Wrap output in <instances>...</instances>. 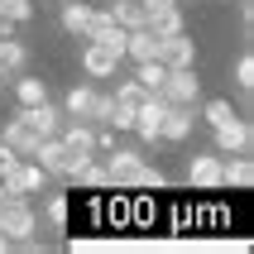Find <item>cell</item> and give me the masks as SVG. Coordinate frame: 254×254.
<instances>
[{
  "instance_id": "cell-3",
  "label": "cell",
  "mask_w": 254,
  "mask_h": 254,
  "mask_svg": "<svg viewBox=\"0 0 254 254\" xmlns=\"http://www.w3.org/2000/svg\"><path fill=\"white\" fill-rule=\"evenodd\" d=\"M211 149L216 154H254V125H250V115H230L226 125H216L211 129Z\"/></svg>"
},
{
  "instance_id": "cell-8",
  "label": "cell",
  "mask_w": 254,
  "mask_h": 254,
  "mask_svg": "<svg viewBox=\"0 0 254 254\" xmlns=\"http://www.w3.org/2000/svg\"><path fill=\"white\" fill-rule=\"evenodd\" d=\"M77 63H82V72H86V77H96V82H101V77H115L125 58H120V53H111L106 43L86 39V43H82V58H77Z\"/></svg>"
},
{
  "instance_id": "cell-6",
  "label": "cell",
  "mask_w": 254,
  "mask_h": 254,
  "mask_svg": "<svg viewBox=\"0 0 254 254\" xmlns=\"http://www.w3.org/2000/svg\"><path fill=\"white\" fill-rule=\"evenodd\" d=\"M24 158H34V163H39L53 183H67V149H63V139H58V134H43V139L34 144Z\"/></svg>"
},
{
  "instance_id": "cell-36",
  "label": "cell",
  "mask_w": 254,
  "mask_h": 254,
  "mask_svg": "<svg viewBox=\"0 0 254 254\" xmlns=\"http://www.w3.org/2000/svg\"><path fill=\"white\" fill-rule=\"evenodd\" d=\"M0 77H10V72H5V67H0Z\"/></svg>"
},
{
  "instance_id": "cell-20",
  "label": "cell",
  "mask_w": 254,
  "mask_h": 254,
  "mask_svg": "<svg viewBox=\"0 0 254 254\" xmlns=\"http://www.w3.org/2000/svg\"><path fill=\"white\" fill-rule=\"evenodd\" d=\"M72 183H77V187H86V192H101V187H111V178H106V163L86 158L82 168H72Z\"/></svg>"
},
{
  "instance_id": "cell-11",
  "label": "cell",
  "mask_w": 254,
  "mask_h": 254,
  "mask_svg": "<svg viewBox=\"0 0 254 254\" xmlns=\"http://www.w3.org/2000/svg\"><path fill=\"white\" fill-rule=\"evenodd\" d=\"M163 111H168V101L149 91V96H144V106L134 111V125H129L134 134H139V144H158V120H163Z\"/></svg>"
},
{
  "instance_id": "cell-16",
  "label": "cell",
  "mask_w": 254,
  "mask_h": 254,
  "mask_svg": "<svg viewBox=\"0 0 254 254\" xmlns=\"http://www.w3.org/2000/svg\"><path fill=\"white\" fill-rule=\"evenodd\" d=\"M91 106H96V86L91 82H77L63 96V115H77V120H91Z\"/></svg>"
},
{
  "instance_id": "cell-4",
  "label": "cell",
  "mask_w": 254,
  "mask_h": 254,
  "mask_svg": "<svg viewBox=\"0 0 254 254\" xmlns=\"http://www.w3.org/2000/svg\"><path fill=\"white\" fill-rule=\"evenodd\" d=\"M144 168V149L139 144H125V149H106V178L111 187H134Z\"/></svg>"
},
{
  "instance_id": "cell-32",
  "label": "cell",
  "mask_w": 254,
  "mask_h": 254,
  "mask_svg": "<svg viewBox=\"0 0 254 254\" xmlns=\"http://www.w3.org/2000/svg\"><path fill=\"white\" fill-rule=\"evenodd\" d=\"M106 149H115V129H111V125L96 129V154H106Z\"/></svg>"
},
{
  "instance_id": "cell-2",
  "label": "cell",
  "mask_w": 254,
  "mask_h": 254,
  "mask_svg": "<svg viewBox=\"0 0 254 254\" xmlns=\"http://www.w3.org/2000/svg\"><path fill=\"white\" fill-rule=\"evenodd\" d=\"M0 230H5L10 245L39 235V211H34V201L29 197H0Z\"/></svg>"
},
{
  "instance_id": "cell-5",
  "label": "cell",
  "mask_w": 254,
  "mask_h": 254,
  "mask_svg": "<svg viewBox=\"0 0 254 254\" xmlns=\"http://www.w3.org/2000/svg\"><path fill=\"white\" fill-rule=\"evenodd\" d=\"M158 96L168 101V106H197L201 101V77H197V63L192 67H168V82Z\"/></svg>"
},
{
  "instance_id": "cell-10",
  "label": "cell",
  "mask_w": 254,
  "mask_h": 254,
  "mask_svg": "<svg viewBox=\"0 0 254 254\" xmlns=\"http://www.w3.org/2000/svg\"><path fill=\"white\" fill-rule=\"evenodd\" d=\"M158 63H163V67H192V63H197V43L187 39V29L158 39Z\"/></svg>"
},
{
  "instance_id": "cell-17",
  "label": "cell",
  "mask_w": 254,
  "mask_h": 254,
  "mask_svg": "<svg viewBox=\"0 0 254 254\" xmlns=\"http://www.w3.org/2000/svg\"><path fill=\"white\" fill-rule=\"evenodd\" d=\"M91 14H96V5H86V0H63V29H67V34H77V39L86 34Z\"/></svg>"
},
{
  "instance_id": "cell-29",
  "label": "cell",
  "mask_w": 254,
  "mask_h": 254,
  "mask_svg": "<svg viewBox=\"0 0 254 254\" xmlns=\"http://www.w3.org/2000/svg\"><path fill=\"white\" fill-rule=\"evenodd\" d=\"M134 187H154V192H158V187H168V178H163L158 168H149V163H144V168H139V183H134Z\"/></svg>"
},
{
  "instance_id": "cell-22",
  "label": "cell",
  "mask_w": 254,
  "mask_h": 254,
  "mask_svg": "<svg viewBox=\"0 0 254 254\" xmlns=\"http://www.w3.org/2000/svg\"><path fill=\"white\" fill-rule=\"evenodd\" d=\"M0 67H5V72H24L29 67V53H24V43L14 39V34L0 39Z\"/></svg>"
},
{
  "instance_id": "cell-35",
  "label": "cell",
  "mask_w": 254,
  "mask_h": 254,
  "mask_svg": "<svg viewBox=\"0 0 254 254\" xmlns=\"http://www.w3.org/2000/svg\"><path fill=\"white\" fill-rule=\"evenodd\" d=\"M0 91H5V77H0Z\"/></svg>"
},
{
  "instance_id": "cell-30",
  "label": "cell",
  "mask_w": 254,
  "mask_h": 254,
  "mask_svg": "<svg viewBox=\"0 0 254 254\" xmlns=\"http://www.w3.org/2000/svg\"><path fill=\"white\" fill-rule=\"evenodd\" d=\"M134 125V111H125V106H115V115H111V129H129Z\"/></svg>"
},
{
  "instance_id": "cell-26",
  "label": "cell",
  "mask_w": 254,
  "mask_h": 254,
  "mask_svg": "<svg viewBox=\"0 0 254 254\" xmlns=\"http://www.w3.org/2000/svg\"><path fill=\"white\" fill-rule=\"evenodd\" d=\"M0 14L14 19V24H24V19H34V0H0Z\"/></svg>"
},
{
  "instance_id": "cell-31",
  "label": "cell",
  "mask_w": 254,
  "mask_h": 254,
  "mask_svg": "<svg viewBox=\"0 0 254 254\" xmlns=\"http://www.w3.org/2000/svg\"><path fill=\"white\" fill-rule=\"evenodd\" d=\"M19 158H24V154H14L10 144L0 139V173H5V168H14V163H19Z\"/></svg>"
},
{
  "instance_id": "cell-9",
  "label": "cell",
  "mask_w": 254,
  "mask_h": 254,
  "mask_svg": "<svg viewBox=\"0 0 254 254\" xmlns=\"http://www.w3.org/2000/svg\"><path fill=\"white\" fill-rule=\"evenodd\" d=\"M187 183L197 187V192H216V187H221V154H216V149L192 154L187 158Z\"/></svg>"
},
{
  "instance_id": "cell-15",
  "label": "cell",
  "mask_w": 254,
  "mask_h": 254,
  "mask_svg": "<svg viewBox=\"0 0 254 254\" xmlns=\"http://www.w3.org/2000/svg\"><path fill=\"white\" fill-rule=\"evenodd\" d=\"M125 58L129 63H149V58H158V34H149V29H129L125 34Z\"/></svg>"
},
{
  "instance_id": "cell-1",
  "label": "cell",
  "mask_w": 254,
  "mask_h": 254,
  "mask_svg": "<svg viewBox=\"0 0 254 254\" xmlns=\"http://www.w3.org/2000/svg\"><path fill=\"white\" fill-rule=\"evenodd\" d=\"M58 139H63V149H67V183H72V168H82L86 158H96V125L67 115L63 129H58Z\"/></svg>"
},
{
  "instance_id": "cell-19",
  "label": "cell",
  "mask_w": 254,
  "mask_h": 254,
  "mask_svg": "<svg viewBox=\"0 0 254 254\" xmlns=\"http://www.w3.org/2000/svg\"><path fill=\"white\" fill-rule=\"evenodd\" d=\"M134 82L144 86V91H163V82H168V67L158 63V58H149V63H134Z\"/></svg>"
},
{
  "instance_id": "cell-12",
  "label": "cell",
  "mask_w": 254,
  "mask_h": 254,
  "mask_svg": "<svg viewBox=\"0 0 254 254\" xmlns=\"http://www.w3.org/2000/svg\"><path fill=\"white\" fill-rule=\"evenodd\" d=\"M0 139L10 144L14 154H29V149H34V144L43 139V134H39L34 125H29V115H24V111H14L10 120H5V129H0Z\"/></svg>"
},
{
  "instance_id": "cell-21",
  "label": "cell",
  "mask_w": 254,
  "mask_h": 254,
  "mask_svg": "<svg viewBox=\"0 0 254 254\" xmlns=\"http://www.w3.org/2000/svg\"><path fill=\"white\" fill-rule=\"evenodd\" d=\"M115 77H120V72H115ZM115 106H125V111H139L144 106V96H149V91H144L139 82H134V77H120V82H115Z\"/></svg>"
},
{
  "instance_id": "cell-7",
  "label": "cell",
  "mask_w": 254,
  "mask_h": 254,
  "mask_svg": "<svg viewBox=\"0 0 254 254\" xmlns=\"http://www.w3.org/2000/svg\"><path fill=\"white\" fill-rule=\"evenodd\" d=\"M197 125V106H168L158 120V144H187Z\"/></svg>"
},
{
  "instance_id": "cell-27",
  "label": "cell",
  "mask_w": 254,
  "mask_h": 254,
  "mask_svg": "<svg viewBox=\"0 0 254 254\" xmlns=\"http://www.w3.org/2000/svg\"><path fill=\"white\" fill-rule=\"evenodd\" d=\"M115 115V96L111 91H96V106H91V125H111Z\"/></svg>"
},
{
  "instance_id": "cell-14",
  "label": "cell",
  "mask_w": 254,
  "mask_h": 254,
  "mask_svg": "<svg viewBox=\"0 0 254 254\" xmlns=\"http://www.w3.org/2000/svg\"><path fill=\"white\" fill-rule=\"evenodd\" d=\"M19 111L29 115V125L39 129V134H58V129H63V120H67V115H63V106H53L48 96H43L39 106H19Z\"/></svg>"
},
{
  "instance_id": "cell-33",
  "label": "cell",
  "mask_w": 254,
  "mask_h": 254,
  "mask_svg": "<svg viewBox=\"0 0 254 254\" xmlns=\"http://www.w3.org/2000/svg\"><path fill=\"white\" fill-rule=\"evenodd\" d=\"M14 29H19V24H14V19H5V14H0V39H10Z\"/></svg>"
},
{
  "instance_id": "cell-23",
  "label": "cell",
  "mask_w": 254,
  "mask_h": 254,
  "mask_svg": "<svg viewBox=\"0 0 254 254\" xmlns=\"http://www.w3.org/2000/svg\"><path fill=\"white\" fill-rule=\"evenodd\" d=\"M43 216H48V230L63 235L67 230V192H53V197L43 201Z\"/></svg>"
},
{
  "instance_id": "cell-18",
  "label": "cell",
  "mask_w": 254,
  "mask_h": 254,
  "mask_svg": "<svg viewBox=\"0 0 254 254\" xmlns=\"http://www.w3.org/2000/svg\"><path fill=\"white\" fill-rule=\"evenodd\" d=\"M144 29L163 39V34H178V29H187V19H183V10H178V5H163V10H154L149 19H144Z\"/></svg>"
},
{
  "instance_id": "cell-24",
  "label": "cell",
  "mask_w": 254,
  "mask_h": 254,
  "mask_svg": "<svg viewBox=\"0 0 254 254\" xmlns=\"http://www.w3.org/2000/svg\"><path fill=\"white\" fill-rule=\"evenodd\" d=\"M197 115H201V120H206V125H211V129H216V125H226L230 115H240V111H235V106H230V101H226V96H211V101H206V106H201V111H197Z\"/></svg>"
},
{
  "instance_id": "cell-28",
  "label": "cell",
  "mask_w": 254,
  "mask_h": 254,
  "mask_svg": "<svg viewBox=\"0 0 254 254\" xmlns=\"http://www.w3.org/2000/svg\"><path fill=\"white\" fill-rule=\"evenodd\" d=\"M235 86H254V53L250 48L235 58Z\"/></svg>"
},
{
  "instance_id": "cell-13",
  "label": "cell",
  "mask_w": 254,
  "mask_h": 254,
  "mask_svg": "<svg viewBox=\"0 0 254 254\" xmlns=\"http://www.w3.org/2000/svg\"><path fill=\"white\" fill-rule=\"evenodd\" d=\"M221 187H254V158L250 154H221Z\"/></svg>"
},
{
  "instance_id": "cell-25",
  "label": "cell",
  "mask_w": 254,
  "mask_h": 254,
  "mask_svg": "<svg viewBox=\"0 0 254 254\" xmlns=\"http://www.w3.org/2000/svg\"><path fill=\"white\" fill-rule=\"evenodd\" d=\"M14 96H19V106H39L48 96V86H43V77H19L14 82Z\"/></svg>"
},
{
  "instance_id": "cell-34",
  "label": "cell",
  "mask_w": 254,
  "mask_h": 254,
  "mask_svg": "<svg viewBox=\"0 0 254 254\" xmlns=\"http://www.w3.org/2000/svg\"><path fill=\"white\" fill-rule=\"evenodd\" d=\"M5 250H10V240H5V230H0V254H5Z\"/></svg>"
}]
</instances>
